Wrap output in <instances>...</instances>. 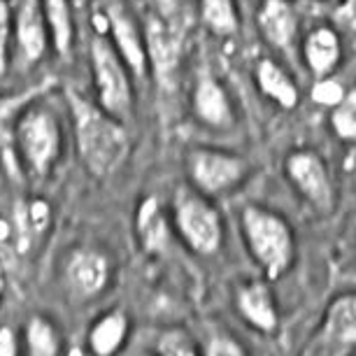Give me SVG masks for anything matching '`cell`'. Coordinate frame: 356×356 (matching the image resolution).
I'll use <instances>...</instances> for the list:
<instances>
[{
  "label": "cell",
  "mask_w": 356,
  "mask_h": 356,
  "mask_svg": "<svg viewBox=\"0 0 356 356\" xmlns=\"http://www.w3.org/2000/svg\"><path fill=\"white\" fill-rule=\"evenodd\" d=\"M91 70L98 105L119 122L129 119L133 112V75L119 51L114 49L112 40L105 35H93L91 40Z\"/></svg>",
  "instance_id": "obj_5"
},
{
  "label": "cell",
  "mask_w": 356,
  "mask_h": 356,
  "mask_svg": "<svg viewBox=\"0 0 356 356\" xmlns=\"http://www.w3.org/2000/svg\"><path fill=\"white\" fill-rule=\"evenodd\" d=\"M331 129L342 143H356V89L345 91L340 103L331 107Z\"/></svg>",
  "instance_id": "obj_23"
},
{
  "label": "cell",
  "mask_w": 356,
  "mask_h": 356,
  "mask_svg": "<svg viewBox=\"0 0 356 356\" xmlns=\"http://www.w3.org/2000/svg\"><path fill=\"white\" fill-rule=\"evenodd\" d=\"M247 252L264 270L268 282H277L291 270L296 261V235L291 224L280 212L266 205L250 203L240 212Z\"/></svg>",
  "instance_id": "obj_2"
},
{
  "label": "cell",
  "mask_w": 356,
  "mask_h": 356,
  "mask_svg": "<svg viewBox=\"0 0 356 356\" xmlns=\"http://www.w3.org/2000/svg\"><path fill=\"white\" fill-rule=\"evenodd\" d=\"M186 175L193 189L205 193L207 198H217L238 189L250 177V163L233 152L193 147L186 154Z\"/></svg>",
  "instance_id": "obj_6"
},
{
  "label": "cell",
  "mask_w": 356,
  "mask_h": 356,
  "mask_svg": "<svg viewBox=\"0 0 356 356\" xmlns=\"http://www.w3.org/2000/svg\"><path fill=\"white\" fill-rule=\"evenodd\" d=\"M284 172L298 196L319 214L335 210V182L326 161L312 149H296L284 161Z\"/></svg>",
  "instance_id": "obj_7"
},
{
  "label": "cell",
  "mask_w": 356,
  "mask_h": 356,
  "mask_svg": "<svg viewBox=\"0 0 356 356\" xmlns=\"http://www.w3.org/2000/svg\"><path fill=\"white\" fill-rule=\"evenodd\" d=\"M131 333V321L122 310L105 312L93 321L86 335V347L93 356H117Z\"/></svg>",
  "instance_id": "obj_19"
},
{
  "label": "cell",
  "mask_w": 356,
  "mask_h": 356,
  "mask_svg": "<svg viewBox=\"0 0 356 356\" xmlns=\"http://www.w3.org/2000/svg\"><path fill=\"white\" fill-rule=\"evenodd\" d=\"M70 107L72 131L82 165L93 177L105 179L119 170L131 152V138L126 126L107 114L98 103H91L77 91L65 89Z\"/></svg>",
  "instance_id": "obj_1"
},
{
  "label": "cell",
  "mask_w": 356,
  "mask_h": 356,
  "mask_svg": "<svg viewBox=\"0 0 356 356\" xmlns=\"http://www.w3.org/2000/svg\"><path fill=\"white\" fill-rule=\"evenodd\" d=\"M12 33L17 40L19 61L24 65L38 63L44 56L47 47H49V33H47L40 0H19Z\"/></svg>",
  "instance_id": "obj_13"
},
{
  "label": "cell",
  "mask_w": 356,
  "mask_h": 356,
  "mask_svg": "<svg viewBox=\"0 0 356 356\" xmlns=\"http://www.w3.org/2000/svg\"><path fill=\"white\" fill-rule=\"evenodd\" d=\"M112 261L96 247H77L68 254L63 264L65 289L79 300L98 298L110 286Z\"/></svg>",
  "instance_id": "obj_9"
},
{
  "label": "cell",
  "mask_w": 356,
  "mask_h": 356,
  "mask_svg": "<svg viewBox=\"0 0 356 356\" xmlns=\"http://www.w3.org/2000/svg\"><path fill=\"white\" fill-rule=\"evenodd\" d=\"M254 79H257L259 91L264 93L268 100H273L275 105L282 110H296L300 100V91L296 86L293 77L282 68L273 58H261L254 70Z\"/></svg>",
  "instance_id": "obj_18"
},
{
  "label": "cell",
  "mask_w": 356,
  "mask_h": 356,
  "mask_svg": "<svg viewBox=\"0 0 356 356\" xmlns=\"http://www.w3.org/2000/svg\"><path fill=\"white\" fill-rule=\"evenodd\" d=\"M156 356H196V352H193V349L186 345L184 340L172 338V340H168V342L161 345Z\"/></svg>",
  "instance_id": "obj_30"
},
{
  "label": "cell",
  "mask_w": 356,
  "mask_h": 356,
  "mask_svg": "<svg viewBox=\"0 0 356 356\" xmlns=\"http://www.w3.org/2000/svg\"><path fill=\"white\" fill-rule=\"evenodd\" d=\"M136 235L147 254L165 252L170 243V221L159 198L147 196L136 210Z\"/></svg>",
  "instance_id": "obj_17"
},
{
  "label": "cell",
  "mask_w": 356,
  "mask_h": 356,
  "mask_svg": "<svg viewBox=\"0 0 356 356\" xmlns=\"http://www.w3.org/2000/svg\"><path fill=\"white\" fill-rule=\"evenodd\" d=\"M200 22L212 35L233 38L240 31V12L235 0H200Z\"/></svg>",
  "instance_id": "obj_21"
},
{
  "label": "cell",
  "mask_w": 356,
  "mask_h": 356,
  "mask_svg": "<svg viewBox=\"0 0 356 356\" xmlns=\"http://www.w3.org/2000/svg\"><path fill=\"white\" fill-rule=\"evenodd\" d=\"M154 3H156V8H159V15L170 22V19L175 17V12H177L179 0H154Z\"/></svg>",
  "instance_id": "obj_31"
},
{
  "label": "cell",
  "mask_w": 356,
  "mask_h": 356,
  "mask_svg": "<svg viewBox=\"0 0 356 356\" xmlns=\"http://www.w3.org/2000/svg\"><path fill=\"white\" fill-rule=\"evenodd\" d=\"M203 356H250L231 333H214L205 342Z\"/></svg>",
  "instance_id": "obj_26"
},
{
  "label": "cell",
  "mask_w": 356,
  "mask_h": 356,
  "mask_svg": "<svg viewBox=\"0 0 356 356\" xmlns=\"http://www.w3.org/2000/svg\"><path fill=\"white\" fill-rule=\"evenodd\" d=\"M49 33V42L61 58H68L75 42V19H72L70 0H40Z\"/></svg>",
  "instance_id": "obj_20"
},
{
  "label": "cell",
  "mask_w": 356,
  "mask_h": 356,
  "mask_svg": "<svg viewBox=\"0 0 356 356\" xmlns=\"http://www.w3.org/2000/svg\"><path fill=\"white\" fill-rule=\"evenodd\" d=\"M235 307L240 317L259 333H275L280 328L277 300L268 280H252L235 289Z\"/></svg>",
  "instance_id": "obj_12"
},
{
  "label": "cell",
  "mask_w": 356,
  "mask_h": 356,
  "mask_svg": "<svg viewBox=\"0 0 356 356\" xmlns=\"http://www.w3.org/2000/svg\"><path fill=\"white\" fill-rule=\"evenodd\" d=\"M3 291H5V268L3 261H0V298H3Z\"/></svg>",
  "instance_id": "obj_32"
},
{
  "label": "cell",
  "mask_w": 356,
  "mask_h": 356,
  "mask_svg": "<svg viewBox=\"0 0 356 356\" xmlns=\"http://www.w3.org/2000/svg\"><path fill=\"white\" fill-rule=\"evenodd\" d=\"M15 145L24 170L29 168L35 177H47L61 156V124L56 114L44 105H31L19 112L12 126Z\"/></svg>",
  "instance_id": "obj_3"
},
{
  "label": "cell",
  "mask_w": 356,
  "mask_h": 356,
  "mask_svg": "<svg viewBox=\"0 0 356 356\" xmlns=\"http://www.w3.org/2000/svg\"><path fill=\"white\" fill-rule=\"evenodd\" d=\"M24 210H26V219H29V226L33 235L38 238H42L47 233V228L51 224V207L47 200L42 198H35V200H29V203H24Z\"/></svg>",
  "instance_id": "obj_25"
},
{
  "label": "cell",
  "mask_w": 356,
  "mask_h": 356,
  "mask_svg": "<svg viewBox=\"0 0 356 356\" xmlns=\"http://www.w3.org/2000/svg\"><path fill=\"white\" fill-rule=\"evenodd\" d=\"M172 221L179 238L198 257H214L224 243V219L212 198L182 186L172 200Z\"/></svg>",
  "instance_id": "obj_4"
},
{
  "label": "cell",
  "mask_w": 356,
  "mask_h": 356,
  "mask_svg": "<svg viewBox=\"0 0 356 356\" xmlns=\"http://www.w3.org/2000/svg\"><path fill=\"white\" fill-rule=\"evenodd\" d=\"M105 22L110 29V38L114 49L124 58L126 68L136 79H145L149 72V63H147V49H145V33L129 10L124 5H107L105 8Z\"/></svg>",
  "instance_id": "obj_10"
},
{
  "label": "cell",
  "mask_w": 356,
  "mask_h": 356,
  "mask_svg": "<svg viewBox=\"0 0 356 356\" xmlns=\"http://www.w3.org/2000/svg\"><path fill=\"white\" fill-rule=\"evenodd\" d=\"M0 356H22V342L12 326H0Z\"/></svg>",
  "instance_id": "obj_28"
},
{
  "label": "cell",
  "mask_w": 356,
  "mask_h": 356,
  "mask_svg": "<svg viewBox=\"0 0 356 356\" xmlns=\"http://www.w3.org/2000/svg\"><path fill=\"white\" fill-rule=\"evenodd\" d=\"M26 352L29 356H61V335L51 319L33 314L26 324Z\"/></svg>",
  "instance_id": "obj_22"
},
{
  "label": "cell",
  "mask_w": 356,
  "mask_h": 356,
  "mask_svg": "<svg viewBox=\"0 0 356 356\" xmlns=\"http://www.w3.org/2000/svg\"><path fill=\"white\" fill-rule=\"evenodd\" d=\"M335 22L342 29L356 33V0H342L340 8L335 10Z\"/></svg>",
  "instance_id": "obj_29"
},
{
  "label": "cell",
  "mask_w": 356,
  "mask_h": 356,
  "mask_svg": "<svg viewBox=\"0 0 356 356\" xmlns=\"http://www.w3.org/2000/svg\"><path fill=\"white\" fill-rule=\"evenodd\" d=\"M345 91L347 89L338 82V79H333V75L331 77H321L312 86V100L317 105L333 107V105L340 103V98L345 96Z\"/></svg>",
  "instance_id": "obj_27"
},
{
  "label": "cell",
  "mask_w": 356,
  "mask_h": 356,
  "mask_svg": "<svg viewBox=\"0 0 356 356\" xmlns=\"http://www.w3.org/2000/svg\"><path fill=\"white\" fill-rule=\"evenodd\" d=\"M12 29H15V12H12V3L10 0H0V75L8 72Z\"/></svg>",
  "instance_id": "obj_24"
},
{
  "label": "cell",
  "mask_w": 356,
  "mask_h": 356,
  "mask_svg": "<svg viewBox=\"0 0 356 356\" xmlns=\"http://www.w3.org/2000/svg\"><path fill=\"white\" fill-rule=\"evenodd\" d=\"M143 33H145L147 63H149L154 79H156V84L163 91L175 89V84H177L179 58H182L179 35L170 29V22L161 15L147 17Z\"/></svg>",
  "instance_id": "obj_8"
},
{
  "label": "cell",
  "mask_w": 356,
  "mask_h": 356,
  "mask_svg": "<svg viewBox=\"0 0 356 356\" xmlns=\"http://www.w3.org/2000/svg\"><path fill=\"white\" fill-rule=\"evenodd\" d=\"M193 114L200 124L214 131H226L235 124V112L224 84L210 70H200L191 96Z\"/></svg>",
  "instance_id": "obj_11"
},
{
  "label": "cell",
  "mask_w": 356,
  "mask_h": 356,
  "mask_svg": "<svg viewBox=\"0 0 356 356\" xmlns=\"http://www.w3.org/2000/svg\"><path fill=\"white\" fill-rule=\"evenodd\" d=\"M261 38L273 49L291 54L298 42V15L289 0H261L257 15Z\"/></svg>",
  "instance_id": "obj_14"
},
{
  "label": "cell",
  "mask_w": 356,
  "mask_h": 356,
  "mask_svg": "<svg viewBox=\"0 0 356 356\" xmlns=\"http://www.w3.org/2000/svg\"><path fill=\"white\" fill-rule=\"evenodd\" d=\"M321 338L338 349H356V291L340 293L328 303L321 321Z\"/></svg>",
  "instance_id": "obj_15"
},
{
  "label": "cell",
  "mask_w": 356,
  "mask_h": 356,
  "mask_svg": "<svg viewBox=\"0 0 356 356\" xmlns=\"http://www.w3.org/2000/svg\"><path fill=\"white\" fill-rule=\"evenodd\" d=\"M303 58L314 79L331 77L338 70L342 58V44L338 31L331 29V26H317V29H312L305 35Z\"/></svg>",
  "instance_id": "obj_16"
}]
</instances>
